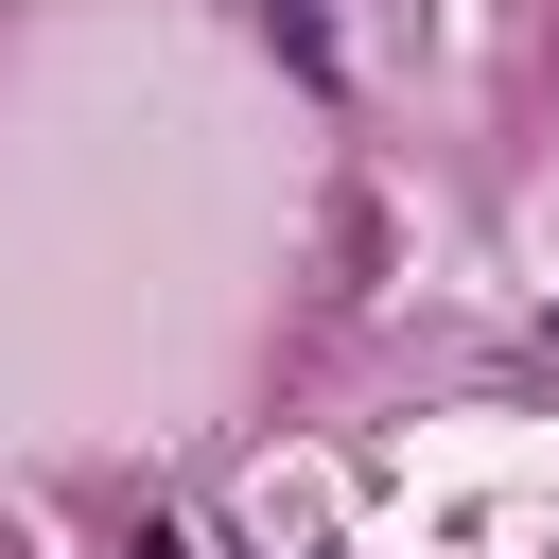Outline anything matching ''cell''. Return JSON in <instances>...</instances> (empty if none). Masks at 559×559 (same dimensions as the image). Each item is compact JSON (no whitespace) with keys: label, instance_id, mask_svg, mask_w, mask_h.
<instances>
[]
</instances>
